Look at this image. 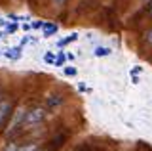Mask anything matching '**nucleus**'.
<instances>
[{"mask_svg":"<svg viewBox=\"0 0 152 151\" xmlns=\"http://www.w3.org/2000/svg\"><path fill=\"white\" fill-rule=\"evenodd\" d=\"M46 117V111L40 109V107H34V109H28L25 111V119H23V128L25 126H34L38 122H42Z\"/></svg>","mask_w":152,"mask_h":151,"instance_id":"f257e3e1","label":"nucleus"},{"mask_svg":"<svg viewBox=\"0 0 152 151\" xmlns=\"http://www.w3.org/2000/svg\"><path fill=\"white\" fill-rule=\"evenodd\" d=\"M23 119H25V109H17L15 115H13V119H12V124H10L8 130H6V134L8 136H13L15 132L21 130L23 128Z\"/></svg>","mask_w":152,"mask_h":151,"instance_id":"f03ea898","label":"nucleus"},{"mask_svg":"<svg viewBox=\"0 0 152 151\" xmlns=\"http://www.w3.org/2000/svg\"><path fill=\"white\" fill-rule=\"evenodd\" d=\"M12 117V103L10 101H0V128H4L6 121Z\"/></svg>","mask_w":152,"mask_h":151,"instance_id":"7ed1b4c3","label":"nucleus"},{"mask_svg":"<svg viewBox=\"0 0 152 151\" xmlns=\"http://www.w3.org/2000/svg\"><path fill=\"white\" fill-rule=\"evenodd\" d=\"M42 31H44V33H42L44 36H53L55 33L59 31V27H57L55 23H44V27H42Z\"/></svg>","mask_w":152,"mask_h":151,"instance_id":"20e7f679","label":"nucleus"},{"mask_svg":"<svg viewBox=\"0 0 152 151\" xmlns=\"http://www.w3.org/2000/svg\"><path fill=\"white\" fill-rule=\"evenodd\" d=\"M4 56L10 59H19L21 58V48H8L6 52H4Z\"/></svg>","mask_w":152,"mask_h":151,"instance_id":"39448f33","label":"nucleus"},{"mask_svg":"<svg viewBox=\"0 0 152 151\" xmlns=\"http://www.w3.org/2000/svg\"><path fill=\"white\" fill-rule=\"evenodd\" d=\"M110 48H107V46H97V48H95V52L93 54L97 56V58H104V56H110Z\"/></svg>","mask_w":152,"mask_h":151,"instance_id":"423d86ee","label":"nucleus"},{"mask_svg":"<svg viewBox=\"0 0 152 151\" xmlns=\"http://www.w3.org/2000/svg\"><path fill=\"white\" fill-rule=\"evenodd\" d=\"M65 59H66V56L61 52V54H57V58H55V61H53V65H57V67H61V65L65 63Z\"/></svg>","mask_w":152,"mask_h":151,"instance_id":"0eeeda50","label":"nucleus"},{"mask_svg":"<svg viewBox=\"0 0 152 151\" xmlns=\"http://www.w3.org/2000/svg\"><path fill=\"white\" fill-rule=\"evenodd\" d=\"M74 40H78V35H70V36H66V38L59 40V46H65L66 42H74Z\"/></svg>","mask_w":152,"mask_h":151,"instance_id":"6e6552de","label":"nucleus"},{"mask_svg":"<svg viewBox=\"0 0 152 151\" xmlns=\"http://www.w3.org/2000/svg\"><path fill=\"white\" fill-rule=\"evenodd\" d=\"M17 29H19V27H17V23L13 21V23H8V27H6V33H8V35H12V33H15Z\"/></svg>","mask_w":152,"mask_h":151,"instance_id":"1a4fd4ad","label":"nucleus"},{"mask_svg":"<svg viewBox=\"0 0 152 151\" xmlns=\"http://www.w3.org/2000/svg\"><path fill=\"white\" fill-rule=\"evenodd\" d=\"M17 151H36V145L28 144V145H23V147H17Z\"/></svg>","mask_w":152,"mask_h":151,"instance_id":"9d476101","label":"nucleus"},{"mask_svg":"<svg viewBox=\"0 0 152 151\" xmlns=\"http://www.w3.org/2000/svg\"><path fill=\"white\" fill-rule=\"evenodd\" d=\"M44 61H46V63H53V61H55V56L51 54V52H48V54L44 56Z\"/></svg>","mask_w":152,"mask_h":151,"instance_id":"9b49d317","label":"nucleus"},{"mask_svg":"<svg viewBox=\"0 0 152 151\" xmlns=\"http://www.w3.org/2000/svg\"><path fill=\"white\" fill-rule=\"evenodd\" d=\"M65 75H66V77H74V75H76V67H65Z\"/></svg>","mask_w":152,"mask_h":151,"instance_id":"f8f14e48","label":"nucleus"},{"mask_svg":"<svg viewBox=\"0 0 152 151\" xmlns=\"http://www.w3.org/2000/svg\"><path fill=\"white\" fill-rule=\"evenodd\" d=\"M48 103H50V107L59 105V103H61V98H59V96H57V98H50V101H48Z\"/></svg>","mask_w":152,"mask_h":151,"instance_id":"ddd939ff","label":"nucleus"},{"mask_svg":"<svg viewBox=\"0 0 152 151\" xmlns=\"http://www.w3.org/2000/svg\"><path fill=\"white\" fill-rule=\"evenodd\" d=\"M44 27V21H32L31 23V29H42Z\"/></svg>","mask_w":152,"mask_h":151,"instance_id":"4468645a","label":"nucleus"},{"mask_svg":"<svg viewBox=\"0 0 152 151\" xmlns=\"http://www.w3.org/2000/svg\"><path fill=\"white\" fill-rule=\"evenodd\" d=\"M4 151H17V145L15 144H10V145H6V149Z\"/></svg>","mask_w":152,"mask_h":151,"instance_id":"2eb2a0df","label":"nucleus"},{"mask_svg":"<svg viewBox=\"0 0 152 151\" xmlns=\"http://www.w3.org/2000/svg\"><path fill=\"white\" fill-rule=\"evenodd\" d=\"M146 42H148V44H152V29L146 33Z\"/></svg>","mask_w":152,"mask_h":151,"instance_id":"dca6fc26","label":"nucleus"},{"mask_svg":"<svg viewBox=\"0 0 152 151\" xmlns=\"http://www.w3.org/2000/svg\"><path fill=\"white\" fill-rule=\"evenodd\" d=\"M21 29H23V31H31V23H23Z\"/></svg>","mask_w":152,"mask_h":151,"instance_id":"f3484780","label":"nucleus"},{"mask_svg":"<svg viewBox=\"0 0 152 151\" xmlns=\"http://www.w3.org/2000/svg\"><path fill=\"white\" fill-rule=\"evenodd\" d=\"M51 2L57 4V6H63V4H65V0H51Z\"/></svg>","mask_w":152,"mask_h":151,"instance_id":"a211bd4d","label":"nucleus"},{"mask_svg":"<svg viewBox=\"0 0 152 151\" xmlns=\"http://www.w3.org/2000/svg\"><path fill=\"white\" fill-rule=\"evenodd\" d=\"M148 13L152 16V0H150V4H148Z\"/></svg>","mask_w":152,"mask_h":151,"instance_id":"6ab92c4d","label":"nucleus"}]
</instances>
